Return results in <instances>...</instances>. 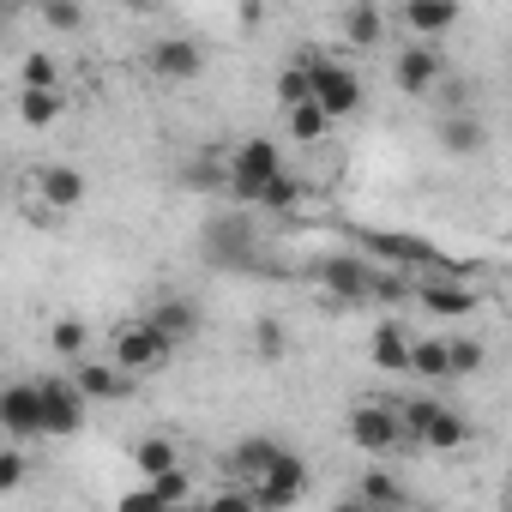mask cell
Listing matches in <instances>:
<instances>
[{"label": "cell", "mask_w": 512, "mask_h": 512, "mask_svg": "<svg viewBox=\"0 0 512 512\" xmlns=\"http://www.w3.org/2000/svg\"><path fill=\"white\" fill-rule=\"evenodd\" d=\"M344 434L356 452L368 458H392L404 440H410V422H404V404H386V398H356L344 410Z\"/></svg>", "instance_id": "cell-1"}, {"label": "cell", "mask_w": 512, "mask_h": 512, "mask_svg": "<svg viewBox=\"0 0 512 512\" xmlns=\"http://www.w3.org/2000/svg\"><path fill=\"white\" fill-rule=\"evenodd\" d=\"M199 260L211 272H253L260 266V229H253L247 217H205L199 223Z\"/></svg>", "instance_id": "cell-2"}, {"label": "cell", "mask_w": 512, "mask_h": 512, "mask_svg": "<svg viewBox=\"0 0 512 512\" xmlns=\"http://www.w3.org/2000/svg\"><path fill=\"white\" fill-rule=\"evenodd\" d=\"M175 350H181V344H175L157 320H145V314H139V320H121V326L109 332V356H115L127 374H139V380H145V374H163Z\"/></svg>", "instance_id": "cell-3"}, {"label": "cell", "mask_w": 512, "mask_h": 512, "mask_svg": "<svg viewBox=\"0 0 512 512\" xmlns=\"http://www.w3.org/2000/svg\"><path fill=\"white\" fill-rule=\"evenodd\" d=\"M362 241V253H374L380 266H398V272H452V260L434 247V241H422V235H404V229H362L356 235Z\"/></svg>", "instance_id": "cell-4"}, {"label": "cell", "mask_w": 512, "mask_h": 512, "mask_svg": "<svg viewBox=\"0 0 512 512\" xmlns=\"http://www.w3.org/2000/svg\"><path fill=\"white\" fill-rule=\"evenodd\" d=\"M320 290L338 302V308H356V302H374V278H380V260L374 253H332V260L314 266Z\"/></svg>", "instance_id": "cell-5"}, {"label": "cell", "mask_w": 512, "mask_h": 512, "mask_svg": "<svg viewBox=\"0 0 512 512\" xmlns=\"http://www.w3.org/2000/svg\"><path fill=\"white\" fill-rule=\"evenodd\" d=\"M404 422H410V440L428 446V452H458V446H470V422H464L452 404H440V398H410V404H404Z\"/></svg>", "instance_id": "cell-6"}, {"label": "cell", "mask_w": 512, "mask_h": 512, "mask_svg": "<svg viewBox=\"0 0 512 512\" xmlns=\"http://www.w3.org/2000/svg\"><path fill=\"white\" fill-rule=\"evenodd\" d=\"M278 169H284V151H278L272 139H241V145L229 151V193H235L241 205H253Z\"/></svg>", "instance_id": "cell-7"}, {"label": "cell", "mask_w": 512, "mask_h": 512, "mask_svg": "<svg viewBox=\"0 0 512 512\" xmlns=\"http://www.w3.org/2000/svg\"><path fill=\"white\" fill-rule=\"evenodd\" d=\"M247 488H253V506H296V500L308 494V458L284 446L260 476L247 482Z\"/></svg>", "instance_id": "cell-8"}, {"label": "cell", "mask_w": 512, "mask_h": 512, "mask_svg": "<svg viewBox=\"0 0 512 512\" xmlns=\"http://www.w3.org/2000/svg\"><path fill=\"white\" fill-rule=\"evenodd\" d=\"M43 386V434H55V440H67V434H79L85 428V386L73 380V374H49V380H37Z\"/></svg>", "instance_id": "cell-9"}, {"label": "cell", "mask_w": 512, "mask_h": 512, "mask_svg": "<svg viewBox=\"0 0 512 512\" xmlns=\"http://www.w3.org/2000/svg\"><path fill=\"white\" fill-rule=\"evenodd\" d=\"M145 67H151V79H163V85H193V79L205 73V43H193V37H157V43L145 49Z\"/></svg>", "instance_id": "cell-10"}, {"label": "cell", "mask_w": 512, "mask_h": 512, "mask_svg": "<svg viewBox=\"0 0 512 512\" xmlns=\"http://www.w3.org/2000/svg\"><path fill=\"white\" fill-rule=\"evenodd\" d=\"M446 79V61H440V49L434 43H410V49H398V61H392V85L404 91V97H434V85Z\"/></svg>", "instance_id": "cell-11"}, {"label": "cell", "mask_w": 512, "mask_h": 512, "mask_svg": "<svg viewBox=\"0 0 512 512\" xmlns=\"http://www.w3.org/2000/svg\"><path fill=\"white\" fill-rule=\"evenodd\" d=\"M314 97L332 109V121H350L362 109V73L344 61H314Z\"/></svg>", "instance_id": "cell-12"}, {"label": "cell", "mask_w": 512, "mask_h": 512, "mask_svg": "<svg viewBox=\"0 0 512 512\" xmlns=\"http://www.w3.org/2000/svg\"><path fill=\"white\" fill-rule=\"evenodd\" d=\"M31 187H37V199H43L49 211H79L85 193H91V181H85L79 163H37V169H31Z\"/></svg>", "instance_id": "cell-13"}, {"label": "cell", "mask_w": 512, "mask_h": 512, "mask_svg": "<svg viewBox=\"0 0 512 512\" xmlns=\"http://www.w3.org/2000/svg\"><path fill=\"white\" fill-rule=\"evenodd\" d=\"M0 428H7V440L43 434V386L37 380H13L7 392H0Z\"/></svg>", "instance_id": "cell-14"}, {"label": "cell", "mask_w": 512, "mask_h": 512, "mask_svg": "<svg viewBox=\"0 0 512 512\" xmlns=\"http://www.w3.org/2000/svg\"><path fill=\"white\" fill-rule=\"evenodd\" d=\"M464 0H398V25L422 43H440L446 31H458Z\"/></svg>", "instance_id": "cell-15"}, {"label": "cell", "mask_w": 512, "mask_h": 512, "mask_svg": "<svg viewBox=\"0 0 512 512\" xmlns=\"http://www.w3.org/2000/svg\"><path fill=\"white\" fill-rule=\"evenodd\" d=\"M416 302H422L434 320H464V314H476V308H482V296H476V290H464V284H458V272H428V278H422V290H416Z\"/></svg>", "instance_id": "cell-16"}, {"label": "cell", "mask_w": 512, "mask_h": 512, "mask_svg": "<svg viewBox=\"0 0 512 512\" xmlns=\"http://www.w3.org/2000/svg\"><path fill=\"white\" fill-rule=\"evenodd\" d=\"M73 380L85 386V398H91V404H115V398H127V392H133V380H139V374H127L115 356H109V362H85V356H79V362H73Z\"/></svg>", "instance_id": "cell-17"}, {"label": "cell", "mask_w": 512, "mask_h": 512, "mask_svg": "<svg viewBox=\"0 0 512 512\" xmlns=\"http://www.w3.org/2000/svg\"><path fill=\"white\" fill-rule=\"evenodd\" d=\"M434 139H440V151H452V157H482V151H488V127H482V115H470V109L440 115V121H434Z\"/></svg>", "instance_id": "cell-18"}, {"label": "cell", "mask_w": 512, "mask_h": 512, "mask_svg": "<svg viewBox=\"0 0 512 512\" xmlns=\"http://www.w3.org/2000/svg\"><path fill=\"white\" fill-rule=\"evenodd\" d=\"M410 350H416V338H410L398 320H380V326L368 332V356H374V368H386V374H410Z\"/></svg>", "instance_id": "cell-19"}, {"label": "cell", "mask_w": 512, "mask_h": 512, "mask_svg": "<svg viewBox=\"0 0 512 512\" xmlns=\"http://www.w3.org/2000/svg\"><path fill=\"white\" fill-rule=\"evenodd\" d=\"M284 127H290V145H326V133H332L338 121H332V109H326L320 97H302V103L284 109Z\"/></svg>", "instance_id": "cell-20"}, {"label": "cell", "mask_w": 512, "mask_h": 512, "mask_svg": "<svg viewBox=\"0 0 512 512\" xmlns=\"http://www.w3.org/2000/svg\"><path fill=\"white\" fill-rule=\"evenodd\" d=\"M145 320H157L175 344H193V338H199V302H193V296H163V302L145 308Z\"/></svg>", "instance_id": "cell-21"}, {"label": "cell", "mask_w": 512, "mask_h": 512, "mask_svg": "<svg viewBox=\"0 0 512 512\" xmlns=\"http://www.w3.org/2000/svg\"><path fill=\"white\" fill-rule=\"evenodd\" d=\"M338 31H344V43H350V49H380V37H386V13H380V0H350Z\"/></svg>", "instance_id": "cell-22"}, {"label": "cell", "mask_w": 512, "mask_h": 512, "mask_svg": "<svg viewBox=\"0 0 512 512\" xmlns=\"http://www.w3.org/2000/svg\"><path fill=\"white\" fill-rule=\"evenodd\" d=\"M278 452H284L278 440H266V434H247V440H235V446H229V458H223V464H229V476H235V482H253V476H260V470L278 458Z\"/></svg>", "instance_id": "cell-23"}, {"label": "cell", "mask_w": 512, "mask_h": 512, "mask_svg": "<svg viewBox=\"0 0 512 512\" xmlns=\"http://www.w3.org/2000/svg\"><path fill=\"white\" fill-rule=\"evenodd\" d=\"M13 109H19L25 127H55L67 103H61V85H19V103Z\"/></svg>", "instance_id": "cell-24"}, {"label": "cell", "mask_w": 512, "mask_h": 512, "mask_svg": "<svg viewBox=\"0 0 512 512\" xmlns=\"http://www.w3.org/2000/svg\"><path fill=\"white\" fill-rule=\"evenodd\" d=\"M356 506H410V488L392 476V470H362V482H356Z\"/></svg>", "instance_id": "cell-25"}, {"label": "cell", "mask_w": 512, "mask_h": 512, "mask_svg": "<svg viewBox=\"0 0 512 512\" xmlns=\"http://www.w3.org/2000/svg\"><path fill=\"white\" fill-rule=\"evenodd\" d=\"M253 211H272V217H290V211H302V175L278 169V175L266 181V193L253 199Z\"/></svg>", "instance_id": "cell-26"}, {"label": "cell", "mask_w": 512, "mask_h": 512, "mask_svg": "<svg viewBox=\"0 0 512 512\" xmlns=\"http://www.w3.org/2000/svg\"><path fill=\"white\" fill-rule=\"evenodd\" d=\"M410 374H422V380H452V338H416Z\"/></svg>", "instance_id": "cell-27"}, {"label": "cell", "mask_w": 512, "mask_h": 512, "mask_svg": "<svg viewBox=\"0 0 512 512\" xmlns=\"http://www.w3.org/2000/svg\"><path fill=\"white\" fill-rule=\"evenodd\" d=\"M133 464H139V476H163V470H175V464H181V446H175V440H163V434H145V440L133 446Z\"/></svg>", "instance_id": "cell-28"}, {"label": "cell", "mask_w": 512, "mask_h": 512, "mask_svg": "<svg viewBox=\"0 0 512 512\" xmlns=\"http://www.w3.org/2000/svg\"><path fill=\"white\" fill-rule=\"evenodd\" d=\"M37 13L55 37H79L85 31V0H37Z\"/></svg>", "instance_id": "cell-29"}, {"label": "cell", "mask_w": 512, "mask_h": 512, "mask_svg": "<svg viewBox=\"0 0 512 512\" xmlns=\"http://www.w3.org/2000/svg\"><path fill=\"white\" fill-rule=\"evenodd\" d=\"M253 350H260V362H284V356H290V332H284L278 314H260V320H253Z\"/></svg>", "instance_id": "cell-30"}, {"label": "cell", "mask_w": 512, "mask_h": 512, "mask_svg": "<svg viewBox=\"0 0 512 512\" xmlns=\"http://www.w3.org/2000/svg\"><path fill=\"white\" fill-rule=\"evenodd\" d=\"M85 344H91V326H85V320H55V326H49V350H55L61 362H79Z\"/></svg>", "instance_id": "cell-31"}, {"label": "cell", "mask_w": 512, "mask_h": 512, "mask_svg": "<svg viewBox=\"0 0 512 512\" xmlns=\"http://www.w3.org/2000/svg\"><path fill=\"white\" fill-rule=\"evenodd\" d=\"M302 97H314V61H296V67L278 73V109H290Z\"/></svg>", "instance_id": "cell-32"}, {"label": "cell", "mask_w": 512, "mask_h": 512, "mask_svg": "<svg viewBox=\"0 0 512 512\" xmlns=\"http://www.w3.org/2000/svg\"><path fill=\"white\" fill-rule=\"evenodd\" d=\"M19 85H61V61H55L49 49H31V55L19 61Z\"/></svg>", "instance_id": "cell-33"}, {"label": "cell", "mask_w": 512, "mask_h": 512, "mask_svg": "<svg viewBox=\"0 0 512 512\" xmlns=\"http://www.w3.org/2000/svg\"><path fill=\"white\" fill-rule=\"evenodd\" d=\"M482 368H488V350H482L476 338H452V380L482 374Z\"/></svg>", "instance_id": "cell-34"}, {"label": "cell", "mask_w": 512, "mask_h": 512, "mask_svg": "<svg viewBox=\"0 0 512 512\" xmlns=\"http://www.w3.org/2000/svg\"><path fill=\"white\" fill-rule=\"evenodd\" d=\"M25 452H19V440L7 446V452H0V500H7V494H19V482H25Z\"/></svg>", "instance_id": "cell-35"}, {"label": "cell", "mask_w": 512, "mask_h": 512, "mask_svg": "<svg viewBox=\"0 0 512 512\" xmlns=\"http://www.w3.org/2000/svg\"><path fill=\"white\" fill-rule=\"evenodd\" d=\"M121 7H127V13H133V19H151V13H157V7H163V0H121Z\"/></svg>", "instance_id": "cell-36"}, {"label": "cell", "mask_w": 512, "mask_h": 512, "mask_svg": "<svg viewBox=\"0 0 512 512\" xmlns=\"http://www.w3.org/2000/svg\"><path fill=\"white\" fill-rule=\"evenodd\" d=\"M7 7H25V0H7Z\"/></svg>", "instance_id": "cell-37"}]
</instances>
